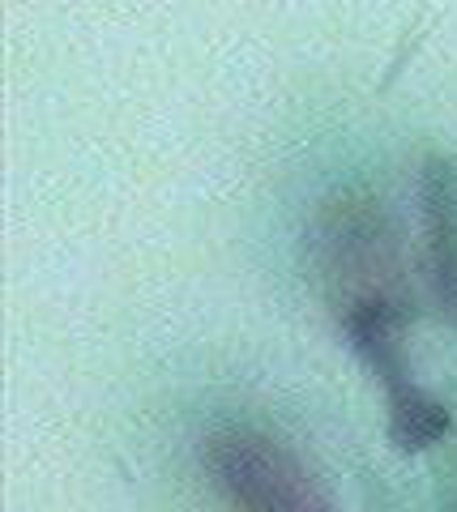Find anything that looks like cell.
<instances>
[{
  "label": "cell",
  "mask_w": 457,
  "mask_h": 512,
  "mask_svg": "<svg viewBox=\"0 0 457 512\" xmlns=\"http://www.w3.org/2000/svg\"><path fill=\"white\" fill-rule=\"evenodd\" d=\"M423 248L436 299L457 316V154H432L419 171Z\"/></svg>",
  "instance_id": "cell-4"
},
{
  "label": "cell",
  "mask_w": 457,
  "mask_h": 512,
  "mask_svg": "<svg viewBox=\"0 0 457 512\" xmlns=\"http://www.w3.org/2000/svg\"><path fill=\"white\" fill-rule=\"evenodd\" d=\"M338 320L351 350L368 363V372L385 389V410H389L385 431L393 448L423 453L436 440H445L453 427L449 406L423 389L411 363H406V320H411L406 299H364L355 308L338 312Z\"/></svg>",
  "instance_id": "cell-1"
},
{
  "label": "cell",
  "mask_w": 457,
  "mask_h": 512,
  "mask_svg": "<svg viewBox=\"0 0 457 512\" xmlns=\"http://www.w3.org/2000/svg\"><path fill=\"white\" fill-rule=\"evenodd\" d=\"M201 466L235 512H329L308 461L261 427H210L201 440Z\"/></svg>",
  "instance_id": "cell-2"
},
{
  "label": "cell",
  "mask_w": 457,
  "mask_h": 512,
  "mask_svg": "<svg viewBox=\"0 0 457 512\" xmlns=\"http://www.w3.org/2000/svg\"><path fill=\"white\" fill-rule=\"evenodd\" d=\"M312 252L334 308L346 312L364 299H402L398 291V239L385 210L372 197L342 192L312 227Z\"/></svg>",
  "instance_id": "cell-3"
}]
</instances>
